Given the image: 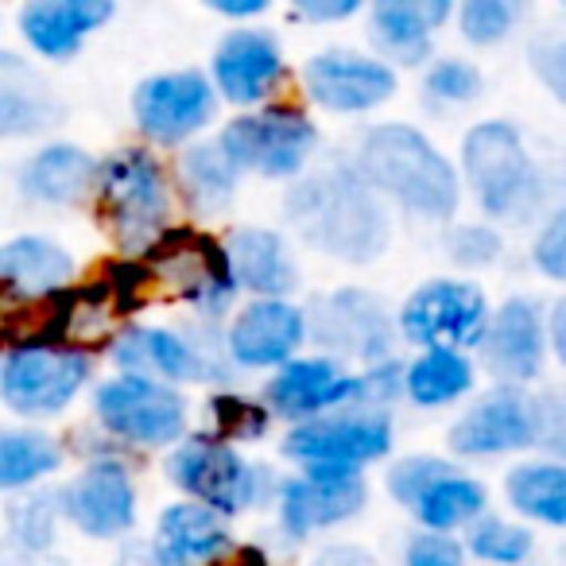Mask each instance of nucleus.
Here are the masks:
<instances>
[{"label": "nucleus", "instance_id": "obj_1", "mask_svg": "<svg viewBox=\"0 0 566 566\" xmlns=\"http://www.w3.org/2000/svg\"><path fill=\"white\" fill-rule=\"evenodd\" d=\"M283 218L311 249L342 264H369L392 241L388 202L365 182L354 159L318 167L287 187Z\"/></svg>", "mask_w": 566, "mask_h": 566}, {"label": "nucleus", "instance_id": "obj_2", "mask_svg": "<svg viewBox=\"0 0 566 566\" xmlns=\"http://www.w3.org/2000/svg\"><path fill=\"white\" fill-rule=\"evenodd\" d=\"M354 164L385 202L400 206L411 218L447 226L462 210L465 182L458 164L408 120L373 125L357 140Z\"/></svg>", "mask_w": 566, "mask_h": 566}, {"label": "nucleus", "instance_id": "obj_3", "mask_svg": "<svg viewBox=\"0 0 566 566\" xmlns=\"http://www.w3.org/2000/svg\"><path fill=\"white\" fill-rule=\"evenodd\" d=\"M94 206L117 256L144 260L179 226L175 221V175L148 144H125L102 156Z\"/></svg>", "mask_w": 566, "mask_h": 566}, {"label": "nucleus", "instance_id": "obj_4", "mask_svg": "<svg viewBox=\"0 0 566 566\" xmlns=\"http://www.w3.org/2000/svg\"><path fill=\"white\" fill-rule=\"evenodd\" d=\"M458 171L478 210L493 226L527 221L547 195V171L532 156L524 133L512 120H478L458 144Z\"/></svg>", "mask_w": 566, "mask_h": 566}, {"label": "nucleus", "instance_id": "obj_5", "mask_svg": "<svg viewBox=\"0 0 566 566\" xmlns=\"http://www.w3.org/2000/svg\"><path fill=\"white\" fill-rule=\"evenodd\" d=\"M167 481L182 493V501H198L221 516H244L264 501L275 504L280 481L268 465L249 462L233 442L213 431H190L164 462Z\"/></svg>", "mask_w": 566, "mask_h": 566}, {"label": "nucleus", "instance_id": "obj_6", "mask_svg": "<svg viewBox=\"0 0 566 566\" xmlns=\"http://www.w3.org/2000/svg\"><path fill=\"white\" fill-rule=\"evenodd\" d=\"M144 260L156 275L159 292L187 303L202 326H221V318L237 315L233 303L241 287L229 264L226 237L206 233L195 221H179Z\"/></svg>", "mask_w": 566, "mask_h": 566}, {"label": "nucleus", "instance_id": "obj_7", "mask_svg": "<svg viewBox=\"0 0 566 566\" xmlns=\"http://www.w3.org/2000/svg\"><path fill=\"white\" fill-rule=\"evenodd\" d=\"M94 369V354L71 342H9L0 354V403L28 423L59 419L90 388Z\"/></svg>", "mask_w": 566, "mask_h": 566}, {"label": "nucleus", "instance_id": "obj_8", "mask_svg": "<svg viewBox=\"0 0 566 566\" xmlns=\"http://www.w3.org/2000/svg\"><path fill=\"white\" fill-rule=\"evenodd\" d=\"M221 144L233 167L241 175H260V179H303L318 151V125L303 105L275 102L264 109L237 113L213 136Z\"/></svg>", "mask_w": 566, "mask_h": 566}, {"label": "nucleus", "instance_id": "obj_9", "mask_svg": "<svg viewBox=\"0 0 566 566\" xmlns=\"http://www.w3.org/2000/svg\"><path fill=\"white\" fill-rule=\"evenodd\" d=\"M94 419L113 442L133 450H167L187 439V396L140 373H113L94 388Z\"/></svg>", "mask_w": 566, "mask_h": 566}, {"label": "nucleus", "instance_id": "obj_10", "mask_svg": "<svg viewBox=\"0 0 566 566\" xmlns=\"http://www.w3.org/2000/svg\"><path fill=\"white\" fill-rule=\"evenodd\" d=\"M109 357L117 373H140L164 385H218L233 377V361L226 354V331H210L198 338L195 331L156 323H128L113 338Z\"/></svg>", "mask_w": 566, "mask_h": 566}, {"label": "nucleus", "instance_id": "obj_11", "mask_svg": "<svg viewBox=\"0 0 566 566\" xmlns=\"http://www.w3.org/2000/svg\"><path fill=\"white\" fill-rule=\"evenodd\" d=\"M385 489L400 509L416 516L423 532L454 535L489 516V489L450 458L408 454L396 458L385 473Z\"/></svg>", "mask_w": 566, "mask_h": 566}, {"label": "nucleus", "instance_id": "obj_12", "mask_svg": "<svg viewBox=\"0 0 566 566\" xmlns=\"http://www.w3.org/2000/svg\"><path fill=\"white\" fill-rule=\"evenodd\" d=\"M221 97L210 71L179 66V71L148 74L133 90V120L148 148H190L218 120Z\"/></svg>", "mask_w": 566, "mask_h": 566}, {"label": "nucleus", "instance_id": "obj_13", "mask_svg": "<svg viewBox=\"0 0 566 566\" xmlns=\"http://www.w3.org/2000/svg\"><path fill=\"white\" fill-rule=\"evenodd\" d=\"M396 326H400V342L411 349H481L489 326H493V307H489L485 292L473 280H454V275H439V280L419 283L416 292L403 300L396 311Z\"/></svg>", "mask_w": 566, "mask_h": 566}, {"label": "nucleus", "instance_id": "obj_14", "mask_svg": "<svg viewBox=\"0 0 566 566\" xmlns=\"http://www.w3.org/2000/svg\"><path fill=\"white\" fill-rule=\"evenodd\" d=\"M392 416L388 411H338V416L311 419L287 427L280 450L300 470H346L365 473V465L392 454Z\"/></svg>", "mask_w": 566, "mask_h": 566}, {"label": "nucleus", "instance_id": "obj_15", "mask_svg": "<svg viewBox=\"0 0 566 566\" xmlns=\"http://www.w3.org/2000/svg\"><path fill=\"white\" fill-rule=\"evenodd\" d=\"M307 318L311 338L334 361H361L365 369L396 361L392 342L400 338L396 315H388L385 300L365 287H338V292L323 295L307 311Z\"/></svg>", "mask_w": 566, "mask_h": 566}, {"label": "nucleus", "instance_id": "obj_16", "mask_svg": "<svg viewBox=\"0 0 566 566\" xmlns=\"http://www.w3.org/2000/svg\"><path fill=\"white\" fill-rule=\"evenodd\" d=\"M264 403L275 419L300 427L338 411L369 408V385H365V369L354 373L326 354H303L268 377Z\"/></svg>", "mask_w": 566, "mask_h": 566}, {"label": "nucleus", "instance_id": "obj_17", "mask_svg": "<svg viewBox=\"0 0 566 566\" xmlns=\"http://www.w3.org/2000/svg\"><path fill=\"white\" fill-rule=\"evenodd\" d=\"M59 512L86 539H128L136 527V516H140V496H136V478L125 458H86V465L59 489Z\"/></svg>", "mask_w": 566, "mask_h": 566}, {"label": "nucleus", "instance_id": "obj_18", "mask_svg": "<svg viewBox=\"0 0 566 566\" xmlns=\"http://www.w3.org/2000/svg\"><path fill=\"white\" fill-rule=\"evenodd\" d=\"M210 82L226 105L241 113L275 105L287 86V51L272 28H229L210 55Z\"/></svg>", "mask_w": 566, "mask_h": 566}, {"label": "nucleus", "instance_id": "obj_19", "mask_svg": "<svg viewBox=\"0 0 566 566\" xmlns=\"http://www.w3.org/2000/svg\"><path fill=\"white\" fill-rule=\"evenodd\" d=\"M303 97L315 109L357 117L388 105L400 90V74L380 55H365L354 48H326L303 63L300 71Z\"/></svg>", "mask_w": 566, "mask_h": 566}, {"label": "nucleus", "instance_id": "obj_20", "mask_svg": "<svg viewBox=\"0 0 566 566\" xmlns=\"http://www.w3.org/2000/svg\"><path fill=\"white\" fill-rule=\"evenodd\" d=\"M447 447L454 458H504L539 447V403L524 388L493 385L450 423Z\"/></svg>", "mask_w": 566, "mask_h": 566}, {"label": "nucleus", "instance_id": "obj_21", "mask_svg": "<svg viewBox=\"0 0 566 566\" xmlns=\"http://www.w3.org/2000/svg\"><path fill=\"white\" fill-rule=\"evenodd\" d=\"M369 501L365 473L346 470H300L280 481L275 527L287 543H303L318 532L349 524Z\"/></svg>", "mask_w": 566, "mask_h": 566}, {"label": "nucleus", "instance_id": "obj_22", "mask_svg": "<svg viewBox=\"0 0 566 566\" xmlns=\"http://www.w3.org/2000/svg\"><path fill=\"white\" fill-rule=\"evenodd\" d=\"M311 318L292 300H249L226 323V354L237 373H280L303 357Z\"/></svg>", "mask_w": 566, "mask_h": 566}, {"label": "nucleus", "instance_id": "obj_23", "mask_svg": "<svg viewBox=\"0 0 566 566\" xmlns=\"http://www.w3.org/2000/svg\"><path fill=\"white\" fill-rule=\"evenodd\" d=\"M547 354V311L532 295H512L493 311V326L478 349V365L493 377V385L527 388L543 377Z\"/></svg>", "mask_w": 566, "mask_h": 566}, {"label": "nucleus", "instance_id": "obj_24", "mask_svg": "<svg viewBox=\"0 0 566 566\" xmlns=\"http://www.w3.org/2000/svg\"><path fill=\"white\" fill-rule=\"evenodd\" d=\"M78 260L66 244L43 233H20L0 249V292L4 307H35L78 287Z\"/></svg>", "mask_w": 566, "mask_h": 566}, {"label": "nucleus", "instance_id": "obj_25", "mask_svg": "<svg viewBox=\"0 0 566 566\" xmlns=\"http://www.w3.org/2000/svg\"><path fill=\"white\" fill-rule=\"evenodd\" d=\"M117 17L113 0H28L17 9V32L32 55L71 63L90 35Z\"/></svg>", "mask_w": 566, "mask_h": 566}, {"label": "nucleus", "instance_id": "obj_26", "mask_svg": "<svg viewBox=\"0 0 566 566\" xmlns=\"http://www.w3.org/2000/svg\"><path fill=\"white\" fill-rule=\"evenodd\" d=\"M458 17V4L450 0H377L365 12V32L380 59L392 66H431L434 32Z\"/></svg>", "mask_w": 566, "mask_h": 566}, {"label": "nucleus", "instance_id": "obj_27", "mask_svg": "<svg viewBox=\"0 0 566 566\" xmlns=\"http://www.w3.org/2000/svg\"><path fill=\"white\" fill-rule=\"evenodd\" d=\"M237 551L229 520L198 501H171L156 516L148 566H218Z\"/></svg>", "mask_w": 566, "mask_h": 566}, {"label": "nucleus", "instance_id": "obj_28", "mask_svg": "<svg viewBox=\"0 0 566 566\" xmlns=\"http://www.w3.org/2000/svg\"><path fill=\"white\" fill-rule=\"evenodd\" d=\"M226 252L237 287L252 300H292V292L300 287V264L280 229L233 226L226 233Z\"/></svg>", "mask_w": 566, "mask_h": 566}, {"label": "nucleus", "instance_id": "obj_29", "mask_svg": "<svg viewBox=\"0 0 566 566\" xmlns=\"http://www.w3.org/2000/svg\"><path fill=\"white\" fill-rule=\"evenodd\" d=\"M102 159L90 156L82 144L51 140L20 164L17 182L28 202L40 206H82L97 190Z\"/></svg>", "mask_w": 566, "mask_h": 566}, {"label": "nucleus", "instance_id": "obj_30", "mask_svg": "<svg viewBox=\"0 0 566 566\" xmlns=\"http://www.w3.org/2000/svg\"><path fill=\"white\" fill-rule=\"evenodd\" d=\"M478 388V361L465 349H419L403 365V400L419 411H439L465 400Z\"/></svg>", "mask_w": 566, "mask_h": 566}, {"label": "nucleus", "instance_id": "obj_31", "mask_svg": "<svg viewBox=\"0 0 566 566\" xmlns=\"http://www.w3.org/2000/svg\"><path fill=\"white\" fill-rule=\"evenodd\" d=\"M504 501L524 524L566 532V462L524 458L504 473Z\"/></svg>", "mask_w": 566, "mask_h": 566}, {"label": "nucleus", "instance_id": "obj_32", "mask_svg": "<svg viewBox=\"0 0 566 566\" xmlns=\"http://www.w3.org/2000/svg\"><path fill=\"white\" fill-rule=\"evenodd\" d=\"M237 182H241V171L233 167V159L221 151L218 140H198L190 148L179 151L175 159V187H179V198L187 202V210L202 213H226L237 198Z\"/></svg>", "mask_w": 566, "mask_h": 566}, {"label": "nucleus", "instance_id": "obj_33", "mask_svg": "<svg viewBox=\"0 0 566 566\" xmlns=\"http://www.w3.org/2000/svg\"><path fill=\"white\" fill-rule=\"evenodd\" d=\"M59 120V105L32 82V71L12 51H0V133L9 140L48 133Z\"/></svg>", "mask_w": 566, "mask_h": 566}, {"label": "nucleus", "instance_id": "obj_34", "mask_svg": "<svg viewBox=\"0 0 566 566\" xmlns=\"http://www.w3.org/2000/svg\"><path fill=\"white\" fill-rule=\"evenodd\" d=\"M66 462V447L40 427H9L0 434V489L20 493L55 478Z\"/></svg>", "mask_w": 566, "mask_h": 566}, {"label": "nucleus", "instance_id": "obj_35", "mask_svg": "<svg viewBox=\"0 0 566 566\" xmlns=\"http://www.w3.org/2000/svg\"><path fill=\"white\" fill-rule=\"evenodd\" d=\"M465 551H470V558H478L481 566H524L535 551V535H532V527L516 524V520L485 516L470 527Z\"/></svg>", "mask_w": 566, "mask_h": 566}, {"label": "nucleus", "instance_id": "obj_36", "mask_svg": "<svg viewBox=\"0 0 566 566\" xmlns=\"http://www.w3.org/2000/svg\"><path fill=\"white\" fill-rule=\"evenodd\" d=\"M210 431L226 442H260L272 427V411L264 400H249L237 392H213L210 396Z\"/></svg>", "mask_w": 566, "mask_h": 566}, {"label": "nucleus", "instance_id": "obj_37", "mask_svg": "<svg viewBox=\"0 0 566 566\" xmlns=\"http://www.w3.org/2000/svg\"><path fill=\"white\" fill-rule=\"evenodd\" d=\"M520 17H524V4L516 0H465L458 4L454 28L473 48H496L516 32Z\"/></svg>", "mask_w": 566, "mask_h": 566}, {"label": "nucleus", "instance_id": "obj_38", "mask_svg": "<svg viewBox=\"0 0 566 566\" xmlns=\"http://www.w3.org/2000/svg\"><path fill=\"white\" fill-rule=\"evenodd\" d=\"M59 520H63V512H59V493H32L12 504L9 535L20 551L40 555V551H48L51 543H55Z\"/></svg>", "mask_w": 566, "mask_h": 566}, {"label": "nucleus", "instance_id": "obj_39", "mask_svg": "<svg viewBox=\"0 0 566 566\" xmlns=\"http://www.w3.org/2000/svg\"><path fill=\"white\" fill-rule=\"evenodd\" d=\"M485 90V74L470 59H434L423 71V94L434 105H473Z\"/></svg>", "mask_w": 566, "mask_h": 566}, {"label": "nucleus", "instance_id": "obj_40", "mask_svg": "<svg viewBox=\"0 0 566 566\" xmlns=\"http://www.w3.org/2000/svg\"><path fill=\"white\" fill-rule=\"evenodd\" d=\"M504 252V237L493 221H458L447 233V256L465 272L496 264Z\"/></svg>", "mask_w": 566, "mask_h": 566}, {"label": "nucleus", "instance_id": "obj_41", "mask_svg": "<svg viewBox=\"0 0 566 566\" xmlns=\"http://www.w3.org/2000/svg\"><path fill=\"white\" fill-rule=\"evenodd\" d=\"M532 264L539 268L547 280L566 283V202L547 213L532 241Z\"/></svg>", "mask_w": 566, "mask_h": 566}, {"label": "nucleus", "instance_id": "obj_42", "mask_svg": "<svg viewBox=\"0 0 566 566\" xmlns=\"http://www.w3.org/2000/svg\"><path fill=\"white\" fill-rule=\"evenodd\" d=\"M470 551L458 535L442 532H416L403 547V566H465Z\"/></svg>", "mask_w": 566, "mask_h": 566}, {"label": "nucleus", "instance_id": "obj_43", "mask_svg": "<svg viewBox=\"0 0 566 566\" xmlns=\"http://www.w3.org/2000/svg\"><path fill=\"white\" fill-rule=\"evenodd\" d=\"M535 403H539V450L566 462V392L551 388V392L535 396Z\"/></svg>", "mask_w": 566, "mask_h": 566}, {"label": "nucleus", "instance_id": "obj_44", "mask_svg": "<svg viewBox=\"0 0 566 566\" xmlns=\"http://www.w3.org/2000/svg\"><path fill=\"white\" fill-rule=\"evenodd\" d=\"M532 71L551 97L566 109V35L563 40H543L532 48Z\"/></svg>", "mask_w": 566, "mask_h": 566}, {"label": "nucleus", "instance_id": "obj_45", "mask_svg": "<svg viewBox=\"0 0 566 566\" xmlns=\"http://www.w3.org/2000/svg\"><path fill=\"white\" fill-rule=\"evenodd\" d=\"M369 12L361 0H295L287 17L300 20V24H311V28H323V24H346V20L361 17Z\"/></svg>", "mask_w": 566, "mask_h": 566}, {"label": "nucleus", "instance_id": "obj_46", "mask_svg": "<svg viewBox=\"0 0 566 566\" xmlns=\"http://www.w3.org/2000/svg\"><path fill=\"white\" fill-rule=\"evenodd\" d=\"M307 566H380V558L361 543H331Z\"/></svg>", "mask_w": 566, "mask_h": 566}, {"label": "nucleus", "instance_id": "obj_47", "mask_svg": "<svg viewBox=\"0 0 566 566\" xmlns=\"http://www.w3.org/2000/svg\"><path fill=\"white\" fill-rule=\"evenodd\" d=\"M206 9H210L213 17H221V20H233L237 28H249L252 20L268 17V12H272V4H268V0H210Z\"/></svg>", "mask_w": 566, "mask_h": 566}, {"label": "nucleus", "instance_id": "obj_48", "mask_svg": "<svg viewBox=\"0 0 566 566\" xmlns=\"http://www.w3.org/2000/svg\"><path fill=\"white\" fill-rule=\"evenodd\" d=\"M547 338H551V357L566 369V295L547 307Z\"/></svg>", "mask_w": 566, "mask_h": 566}, {"label": "nucleus", "instance_id": "obj_49", "mask_svg": "<svg viewBox=\"0 0 566 566\" xmlns=\"http://www.w3.org/2000/svg\"><path fill=\"white\" fill-rule=\"evenodd\" d=\"M218 566H272V558H268L264 547H237L229 558H221Z\"/></svg>", "mask_w": 566, "mask_h": 566}]
</instances>
